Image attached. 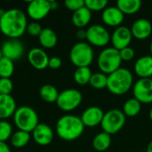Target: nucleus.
<instances>
[{"instance_id":"f03ea898","label":"nucleus","mask_w":152,"mask_h":152,"mask_svg":"<svg viewBox=\"0 0 152 152\" xmlns=\"http://www.w3.org/2000/svg\"><path fill=\"white\" fill-rule=\"evenodd\" d=\"M85 131V126L79 117L65 115L61 117L56 123L57 135L64 141H75Z\"/></svg>"},{"instance_id":"b1692460","label":"nucleus","mask_w":152,"mask_h":152,"mask_svg":"<svg viewBox=\"0 0 152 152\" xmlns=\"http://www.w3.org/2000/svg\"><path fill=\"white\" fill-rule=\"evenodd\" d=\"M117 7L124 13V15H132L139 12L142 7L141 0H118Z\"/></svg>"},{"instance_id":"a878e982","label":"nucleus","mask_w":152,"mask_h":152,"mask_svg":"<svg viewBox=\"0 0 152 152\" xmlns=\"http://www.w3.org/2000/svg\"><path fill=\"white\" fill-rule=\"evenodd\" d=\"M142 110V103L135 98L128 99L123 105V113L126 117H136Z\"/></svg>"},{"instance_id":"ddd939ff","label":"nucleus","mask_w":152,"mask_h":152,"mask_svg":"<svg viewBox=\"0 0 152 152\" xmlns=\"http://www.w3.org/2000/svg\"><path fill=\"white\" fill-rule=\"evenodd\" d=\"M50 2L46 0H33L27 7L28 15L34 20H40L45 18L51 12Z\"/></svg>"},{"instance_id":"423d86ee","label":"nucleus","mask_w":152,"mask_h":152,"mask_svg":"<svg viewBox=\"0 0 152 152\" xmlns=\"http://www.w3.org/2000/svg\"><path fill=\"white\" fill-rule=\"evenodd\" d=\"M94 58V53L92 45L84 41L75 44L69 52L70 61L77 68L89 67L93 63Z\"/></svg>"},{"instance_id":"20e7f679","label":"nucleus","mask_w":152,"mask_h":152,"mask_svg":"<svg viewBox=\"0 0 152 152\" xmlns=\"http://www.w3.org/2000/svg\"><path fill=\"white\" fill-rule=\"evenodd\" d=\"M122 60L119 51L114 47H106L101 51L97 58V65L101 72L110 75L121 68Z\"/></svg>"},{"instance_id":"0eeeda50","label":"nucleus","mask_w":152,"mask_h":152,"mask_svg":"<svg viewBox=\"0 0 152 152\" xmlns=\"http://www.w3.org/2000/svg\"><path fill=\"white\" fill-rule=\"evenodd\" d=\"M126 117L122 110L113 109L104 113L102 121L101 123L103 132L113 135L118 134L125 126Z\"/></svg>"},{"instance_id":"f257e3e1","label":"nucleus","mask_w":152,"mask_h":152,"mask_svg":"<svg viewBox=\"0 0 152 152\" xmlns=\"http://www.w3.org/2000/svg\"><path fill=\"white\" fill-rule=\"evenodd\" d=\"M27 16L19 9L5 11L0 18V31L8 38L19 39L27 30Z\"/></svg>"},{"instance_id":"f8f14e48","label":"nucleus","mask_w":152,"mask_h":152,"mask_svg":"<svg viewBox=\"0 0 152 152\" xmlns=\"http://www.w3.org/2000/svg\"><path fill=\"white\" fill-rule=\"evenodd\" d=\"M1 52L3 57L14 61L22 57L24 53V45L19 39L9 38L2 45Z\"/></svg>"},{"instance_id":"f3484780","label":"nucleus","mask_w":152,"mask_h":152,"mask_svg":"<svg viewBox=\"0 0 152 152\" xmlns=\"http://www.w3.org/2000/svg\"><path fill=\"white\" fill-rule=\"evenodd\" d=\"M102 19L107 26L118 28L124 21L125 15L117 6H108L102 11Z\"/></svg>"},{"instance_id":"412c9836","label":"nucleus","mask_w":152,"mask_h":152,"mask_svg":"<svg viewBox=\"0 0 152 152\" xmlns=\"http://www.w3.org/2000/svg\"><path fill=\"white\" fill-rule=\"evenodd\" d=\"M91 19H92V12L88 10L86 6L74 12L71 18L74 26L79 28V29L86 27L90 23Z\"/></svg>"},{"instance_id":"5701e85b","label":"nucleus","mask_w":152,"mask_h":152,"mask_svg":"<svg viewBox=\"0 0 152 152\" xmlns=\"http://www.w3.org/2000/svg\"><path fill=\"white\" fill-rule=\"evenodd\" d=\"M111 135H110L109 134L105 133V132H101L99 134H97L92 142L93 144V148L99 152L106 151L111 145Z\"/></svg>"},{"instance_id":"c85d7f7f","label":"nucleus","mask_w":152,"mask_h":152,"mask_svg":"<svg viewBox=\"0 0 152 152\" xmlns=\"http://www.w3.org/2000/svg\"><path fill=\"white\" fill-rule=\"evenodd\" d=\"M89 85L94 88V89H104L107 88V85H108V75L102 73V72H96L94 73L91 77Z\"/></svg>"},{"instance_id":"6e6552de","label":"nucleus","mask_w":152,"mask_h":152,"mask_svg":"<svg viewBox=\"0 0 152 152\" xmlns=\"http://www.w3.org/2000/svg\"><path fill=\"white\" fill-rule=\"evenodd\" d=\"M83 95L77 89L69 88L63 90L59 94L56 104L58 108L63 111L69 112L76 110L81 104Z\"/></svg>"},{"instance_id":"4c0bfd02","label":"nucleus","mask_w":152,"mask_h":152,"mask_svg":"<svg viewBox=\"0 0 152 152\" xmlns=\"http://www.w3.org/2000/svg\"><path fill=\"white\" fill-rule=\"evenodd\" d=\"M76 37L77 39H79L81 41L84 39H86V29H83V28L78 29L76 33Z\"/></svg>"},{"instance_id":"2eb2a0df","label":"nucleus","mask_w":152,"mask_h":152,"mask_svg":"<svg viewBox=\"0 0 152 152\" xmlns=\"http://www.w3.org/2000/svg\"><path fill=\"white\" fill-rule=\"evenodd\" d=\"M130 29L133 37L138 40H144L151 36L152 24L149 20L141 18L137 19L133 23Z\"/></svg>"},{"instance_id":"4468645a","label":"nucleus","mask_w":152,"mask_h":152,"mask_svg":"<svg viewBox=\"0 0 152 152\" xmlns=\"http://www.w3.org/2000/svg\"><path fill=\"white\" fill-rule=\"evenodd\" d=\"M104 116L103 110L98 106H91L84 110L80 118L85 126L87 127H94L101 125Z\"/></svg>"},{"instance_id":"7ed1b4c3","label":"nucleus","mask_w":152,"mask_h":152,"mask_svg":"<svg viewBox=\"0 0 152 152\" xmlns=\"http://www.w3.org/2000/svg\"><path fill=\"white\" fill-rule=\"evenodd\" d=\"M134 86L133 73L126 68H120L108 76L107 89L114 95H124Z\"/></svg>"},{"instance_id":"72a5a7b5","label":"nucleus","mask_w":152,"mask_h":152,"mask_svg":"<svg viewBox=\"0 0 152 152\" xmlns=\"http://www.w3.org/2000/svg\"><path fill=\"white\" fill-rule=\"evenodd\" d=\"M43 28L41 27V25L37 22V21H33V22H30L28 24L27 26V32L29 36L31 37H39L40 33L42 32Z\"/></svg>"},{"instance_id":"bb28decb","label":"nucleus","mask_w":152,"mask_h":152,"mask_svg":"<svg viewBox=\"0 0 152 152\" xmlns=\"http://www.w3.org/2000/svg\"><path fill=\"white\" fill-rule=\"evenodd\" d=\"M93 73L89 67H81L77 68L73 74V78L77 85L86 86L89 84Z\"/></svg>"},{"instance_id":"2f4dec72","label":"nucleus","mask_w":152,"mask_h":152,"mask_svg":"<svg viewBox=\"0 0 152 152\" xmlns=\"http://www.w3.org/2000/svg\"><path fill=\"white\" fill-rule=\"evenodd\" d=\"M12 135V127L5 120H0V142H5Z\"/></svg>"},{"instance_id":"a18cd8bd","label":"nucleus","mask_w":152,"mask_h":152,"mask_svg":"<svg viewBox=\"0 0 152 152\" xmlns=\"http://www.w3.org/2000/svg\"><path fill=\"white\" fill-rule=\"evenodd\" d=\"M3 58V54H2V52H1V49H0V60Z\"/></svg>"},{"instance_id":"c03bdc74","label":"nucleus","mask_w":152,"mask_h":152,"mask_svg":"<svg viewBox=\"0 0 152 152\" xmlns=\"http://www.w3.org/2000/svg\"><path fill=\"white\" fill-rule=\"evenodd\" d=\"M150 50H151V55L152 56V41L151 43V45H150Z\"/></svg>"},{"instance_id":"ea45409f","label":"nucleus","mask_w":152,"mask_h":152,"mask_svg":"<svg viewBox=\"0 0 152 152\" xmlns=\"http://www.w3.org/2000/svg\"><path fill=\"white\" fill-rule=\"evenodd\" d=\"M49 2H50L51 10H56L58 8V3L56 1H49Z\"/></svg>"},{"instance_id":"49530a36","label":"nucleus","mask_w":152,"mask_h":152,"mask_svg":"<svg viewBox=\"0 0 152 152\" xmlns=\"http://www.w3.org/2000/svg\"><path fill=\"white\" fill-rule=\"evenodd\" d=\"M140 152H146V151H140Z\"/></svg>"},{"instance_id":"a19ab883","label":"nucleus","mask_w":152,"mask_h":152,"mask_svg":"<svg viewBox=\"0 0 152 152\" xmlns=\"http://www.w3.org/2000/svg\"><path fill=\"white\" fill-rule=\"evenodd\" d=\"M146 152H152V141H151L147 146V150H146Z\"/></svg>"},{"instance_id":"58836bf2","label":"nucleus","mask_w":152,"mask_h":152,"mask_svg":"<svg viewBox=\"0 0 152 152\" xmlns=\"http://www.w3.org/2000/svg\"><path fill=\"white\" fill-rule=\"evenodd\" d=\"M0 152H11V150L6 142H0Z\"/></svg>"},{"instance_id":"dca6fc26","label":"nucleus","mask_w":152,"mask_h":152,"mask_svg":"<svg viewBox=\"0 0 152 152\" xmlns=\"http://www.w3.org/2000/svg\"><path fill=\"white\" fill-rule=\"evenodd\" d=\"M32 137L40 146H47L53 140V131L46 124H38L32 132Z\"/></svg>"},{"instance_id":"6ab92c4d","label":"nucleus","mask_w":152,"mask_h":152,"mask_svg":"<svg viewBox=\"0 0 152 152\" xmlns=\"http://www.w3.org/2000/svg\"><path fill=\"white\" fill-rule=\"evenodd\" d=\"M134 71L140 78H151L152 56L144 55L138 58L134 65Z\"/></svg>"},{"instance_id":"393cba45","label":"nucleus","mask_w":152,"mask_h":152,"mask_svg":"<svg viewBox=\"0 0 152 152\" xmlns=\"http://www.w3.org/2000/svg\"><path fill=\"white\" fill-rule=\"evenodd\" d=\"M59 92L57 90V88L50 84H46L44 85L40 90H39V94L40 97L48 103H53V102H56L58 96H59Z\"/></svg>"},{"instance_id":"1a4fd4ad","label":"nucleus","mask_w":152,"mask_h":152,"mask_svg":"<svg viewBox=\"0 0 152 152\" xmlns=\"http://www.w3.org/2000/svg\"><path fill=\"white\" fill-rule=\"evenodd\" d=\"M110 36L109 30L100 24L92 25L86 29L87 43L96 47L106 46L110 42Z\"/></svg>"},{"instance_id":"37998d69","label":"nucleus","mask_w":152,"mask_h":152,"mask_svg":"<svg viewBox=\"0 0 152 152\" xmlns=\"http://www.w3.org/2000/svg\"><path fill=\"white\" fill-rule=\"evenodd\" d=\"M149 118H150L151 121H152V108L150 110V112H149Z\"/></svg>"},{"instance_id":"a211bd4d","label":"nucleus","mask_w":152,"mask_h":152,"mask_svg":"<svg viewBox=\"0 0 152 152\" xmlns=\"http://www.w3.org/2000/svg\"><path fill=\"white\" fill-rule=\"evenodd\" d=\"M49 59L50 58L48 57L47 53L42 48H32L28 53V60L29 64L38 70L45 69L48 67Z\"/></svg>"},{"instance_id":"39448f33","label":"nucleus","mask_w":152,"mask_h":152,"mask_svg":"<svg viewBox=\"0 0 152 152\" xmlns=\"http://www.w3.org/2000/svg\"><path fill=\"white\" fill-rule=\"evenodd\" d=\"M13 121L19 130L28 133H32L39 124L37 112L28 106L17 108L13 114Z\"/></svg>"},{"instance_id":"f704fd0d","label":"nucleus","mask_w":152,"mask_h":152,"mask_svg":"<svg viewBox=\"0 0 152 152\" xmlns=\"http://www.w3.org/2000/svg\"><path fill=\"white\" fill-rule=\"evenodd\" d=\"M64 4L68 10L72 11L74 12L85 6V1H83V0H66L64 2Z\"/></svg>"},{"instance_id":"aec40b11","label":"nucleus","mask_w":152,"mask_h":152,"mask_svg":"<svg viewBox=\"0 0 152 152\" xmlns=\"http://www.w3.org/2000/svg\"><path fill=\"white\" fill-rule=\"evenodd\" d=\"M16 109L15 100L11 94H0V120H5L13 116Z\"/></svg>"},{"instance_id":"9d476101","label":"nucleus","mask_w":152,"mask_h":152,"mask_svg":"<svg viewBox=\"0 0 152 152\" xmlns=\"http://www.w3.org/2000/svg\"><path fill=\"white\" fill-rule=\"evenodd\" d=\"M134 98L141 103H152V78H140L133 86Z\"/></svg>"},{"instance_id":"e433bc0d","label":"nucleus","mask_w":152,"mask_h":152,"mask_svg":"<svg viewBox=\"0 0 152 152\" xmlns=\"http://www.w3.org/2000/svg\"><path fill=\"white\" fill-rule=\"evenodd\" d=\"M62 64V61L59 58V57H56V56H53V57H51L49 59V62H48V67L52 69H57L59 68H61Z\"/></svg>"},{"instance_id":"7c9ffc66","label":"nucleus","mask_w":152,"mask_h":152,"mask_svg":"<svg viewBox=\"0 0 152 152\" xmlns=\"http://www.w3.org/2000/svg\"><path fill=\"white\" fill-rule=\"evenodd\" d=\"M109 2L107 0H86L85 6L91 12L103 11L108 7Z\"/></svg>"},{"instance_id":"79ce46f5","label":"nucleus","mask_w":152,"mask_h":152,"mask_svg":"<svg viewBox=\"0 0 152 152\" xmlns=\"http://www.w3.org/2000/svg\"><path fill=\"white\" fill-rule=\"evenodd\" d=\"M4 12H5V11L4 9H0V18L4 14Z\"/></svg>"},{"instance_id":"4be33fe9","label":"nucleus","mask_w":152,"mask_h":152,"mask_svg":"<svg viewBox=\"0 0 152 152\" xmlns=\"http://www.w3.org/2000/svg\"><path fill=\"white\" fill-rule=\"evenodd\" d=\"M39 44L42 47L46 49L53 48L58 42V37L56 33L50 28H43L42 32L38 37Z\"/></svg>"},{"instance_id":"c756f323","label":"nucleus","mask_w":152,"mask_h":152,"mask_svg":"<svg viewBox=\"0 0 152 152\" xmlns=\"http://www.w3.org/2000/svg\"><path fill=\"white\" fill-rule=\"evenodd\" d=\"M14 72L13 61L3 57L0 60V78H10Z\"/></svg>"},{"instance_id":"cd10ccee","label":"nucleus","mask_w":152,"mask_h":152,"mask_svg":"<svg viewBox=\"0 0 152 152\" xmlns=\"http://www.w3.org/2000/svg\"><path fill=\"white\" fill-rule=\"evenodd\" d=\"M30 141V134L28 132L18 130L11 136V143L15 148H23Z\"/></svg>"},{"instance_id":"9b49d317","label":"nucleus","mask_w":152,"mask_h":152,"mask_svg":"<svg viewBox=\"0 0 152 152\" xmlns=\"http://www.w3.org/2000/svg\"><path fill=\"white\" fill-rule=\"evenodd\" d=\"M133 36L131 29L126 26H119L114 29L110 36V42L112 47L120 51L126 47H128L132 42Z\"/></svg>"},{"instance_id":"c9c22d12","label":"nucleus","mask_w":152,"mask_h":152,"mask_svg":"<svg viewBox=\"0 0 152 152\" xmlns=\"http://www.w3.org/2000/svg\"><path fill=\"white\" fill-rule=\"evenodd\" d=\"M119 53H120V57H121L122 61H130L135 56L134 49L133 47H130V46L126 47V48L120 50Z\"/></svg>"},{"instance_id":"473e14b6","label":"nucleus","mask_w":152,"mask_h":152,"mask_svg":"<svg viewBox=\"0 0 152 152\" xmlns=\"http://www.w3.org/2000/svg\"><path fill=\"white\" fill-rule=\"evenodd\" d=\"M13 89V83L10 78H0V94L9 95Z\"/></svg>"}]
</instances>
